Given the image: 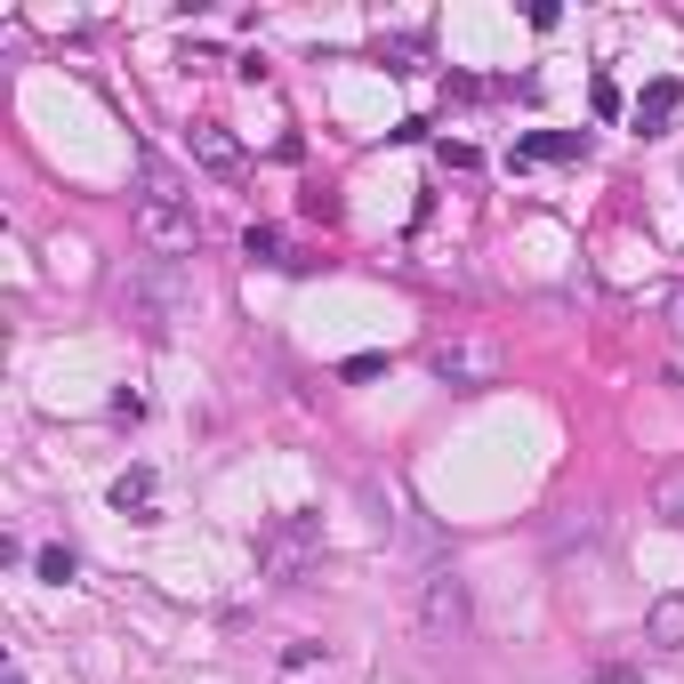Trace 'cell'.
Segmentation results:
<instances>
[{
    "label": "cell",
    "mask_w": 684,
    "mask_h": 684,
    "mask_svg": "<svg viewBox=\"0 0 684 684\" xmlns=\"http://www.w3.org/2000/svg\"><path fill=\"white\" fill-rule=\"evenodd\" d=\"M315 555H322V516L298 508V516H283V523H274L266 540H258V572L274 580V588H298Z\"/></svg>",
    "instance_id": "obj_1"
},
{
    "label": "cell",
    "mask_w": 684,
    "mask_h": 684,
    "mask_svg": "<svg viewBox=\"0 0 684 684\" xmlns=\"http://www.w3.org/2000/svg\"><path fill=\"white\" fill-rule=\"evenodd\" d=\"M419 637L427 644H460L467 637V580L451 564H427L419 572Z\"/></svg>",
    "instance_id": "obj_2"
},
{
    "label": "cell",
    "mask_w": 684,
    "mask_h": 684,
    "mask_svg": "<svg viewBox=\"0 0 684 684\" xmlns=\"http://www.w3.org/2000/svg\"><path fill=\"white\" fill-rule=\"evenodd\" d=\"M137 242L154 250V258H194V242H201V218H194V201H137Z\"/></svg>",
    "instance_id": "obj_3"
},
{
    "label": "cell",
    "mask_w": 684,
    "mask_h": 684,
    "mask_svg": "<svg viewBox=\"0 0 684 684\" xmlns=\"http://www.w3.org/2000/svg\"><path fill=\"white\" fill-rule=\"evenodd\" d=\"M130 307H137V322H145V331H169V322H177V307H186V283H177V266L162 274V283H154V274H137V283H130Z\"/></svg>",
    "instance_id": "obj_4"
},
{
    "label": "cell",
    "mask_w": 684,
    "mask_h": 684,
    "mask_svg": "<svg viewBox=\"0 0 684 684\" xmlns=\"http://www.w3.org/2000/svg\"><path fill=\"white\" fill-rule=\"evenodd\" d=\"M492 371H499V354L484 339H451L435 346V378H451V387H492Z\"/></svg>",
    "instance_id": "obj_5"
},
{
    "label": "cell",
    "mask_w": 684,
    "mask_h": 684,
    "mask_svg": "<svg viewBox=\"0 0 684 684\" xmlns=\"http://www.w3.org/2000/svg\"><path fill=\"white\" fill-rule=\"evenodd\" d=\"M186 145H194V162L210 169V177H225V186H234V177L250 169V162H242V145H234V130H225V121H194V130H186Z\"/></svg>",
    "instance_id": "obj_6"
},
{
    "label": "cell",
    "mask_w": 684,
    "mask_h": 684,
    "mask_svg": "<svg viewBox=\"0 0 684 684\" xmlns=\"http://www.w3.org/2000/svg\"><path fill=\"white\" fill-rule=\"evenodd\" d=\"M580 154H588V130H531V137H516L508 169H531V162H580Z\"/></svg>",
    "instance_id": "obj_7"
},
{
    "label": "cell",
    "mask_w": 684,
    "mask_h": 684,
    "mask_svg": "<svg viewBox=\"0 0 684 684\" xmlns=\"http://www.w3.org/2000/svg\"><path fill=\"white\" fill-rule=\"evenodd\" d=\"M154 499H162V475H154V467H145V460H137L130 475H113V508H121V516H137V523H154Z\"/></svg>",
    "instance_id": "obj_8"
},
{
    "label": "cell",
    "mask_w": 684,
    "mask_h": 684,
    "mask_svg": "<svg viewBox=\"0 0 684 684\" xmlns=\"http://www.w3.org/2000/svg\"><path fill=\"white\" fill-rule=\"evenodd\" d=\"M676 106H684V89L669 81V73H661V81H644V89H637V130H644V137H661L669 121H676Z\"/></svg>",
    "instance_id": "obj_9"
},
{
    "label": "cell",
    "mask_w": 684,
    "mask_h": 684,
    "mask_svg": "<svg viewBox=\"0 0 684 684\" xmlns=\"http://www.w3.org/2000/svg\"><path fill=\"white\" fill-rule=\"evenodd\" d=\"M644 644L652 652H684V596H661L644 613Z\"/></svg>",
    "instance_id": "obj_10"
},
{
    "label": "cell",
    "mask_w": 684,
    "mask_h": 684,
    "mask_svg": "<svg viewBox=\"0 0 684 684\" xmlns=\"http://www.w3.org/2000/svg\"><path fill=\"white\" fill-rule=\"evenodd\" d=\"M652 516H669V523H684V467H669L661 484H652Z\"/></svg>",
    "instance_id": "obj_11"
},
{
    "label": "cell",
    "mask_w": 684,
    "mask_h": 684,
    "mask_svg": "<svg viewBox=\"0 0 684 684\" xmlns=\"http://www.w3.org/2000/svg\"><path fill=\"white\" fill-rule=\"evenodd\" d=\"M242 250H250L258 266H290V258H283V234H274V225H250V234H242Z\"/></svg>",
    "instance_id": "obj_12"
},
{
    "label": "cell",
    "mask_w": 684,
    "mask_h": 684,
    "mask_svg": "<svg viewBox=\"0 0 684 684\" xmlns=\"http://www.w3.org/2000/svg\"><path fill=\"white\" fill-rule=\"evenodd\" d=\"M33 572L48 580V588H65V580L81 572V564H73V548H41V555H33Z\"/></svg>",
    "instance_id": "obj_13"
},
{
    "label": "cell",
    "mask_w": 684,
    "mask_h": 684,
    "mask_svg": "<svg viewBox=\"0 0 684 684\" xmlns=\"http://www.w3.org/2000/svg\"><path fill=\"white\" fill-rule=\"evenodd\" d=\"M378 371H387V354H346V363H339L346 387H363V378H378Z\"/></svg>",
    "instance_id": "obj_14"
},
{
    "label": "cell",
    "mask_w": 684,
    "mask_h": 684,
    "mask_svg": "<svg viewBox=\"0 0 684 684\" xmlns=\"http://www.w3.org/2000/svg\"><path fill=\"white\" fill-rule=\"evenodd\" d=\"M588 106H596V121H613V113H620V81H604V73H596V89H588Z\"/></svg>",
    "instance_id": "obj_15"
},
{
    "label": "cell",
    "mask_w": 684,
    "mask_h": 684,
    "mask_svg": "<svg viewBox=\"0 0 684 684\" xmlns=\"http://www.w3.org/2000/svg\"><path fill=\"white\" fill-rule=\"evenodd\" d=\"M0 684H33V676H24V669H9V676H0Z\"/></svg>",
    "instance_id": "obj_16"
}]
</instances>
